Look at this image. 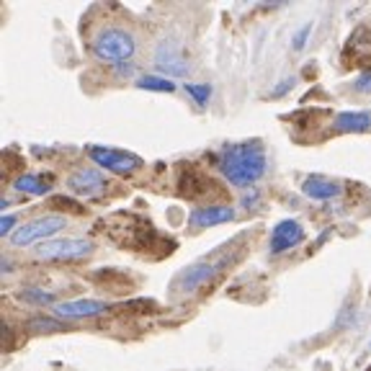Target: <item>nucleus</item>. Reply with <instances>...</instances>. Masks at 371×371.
<instances>
[{
    "instance_id": "1",
    "label": "nucleus",
    "mask_w": 371,
    "mask_h": 371,
    "mask_svg": "<svg viewBox=\"0 0 371 371\" xmlns=\"http://www.w3.org/2000/svg\"><path fill=\"white\" fill-rule=\"evenodd\" d=\"M219 171L232 186H253L268 171L266 147L258 139L243 145H227L219 155Z\"/></svg>"
},
{
    "instance_id": "2",
    "label": "nucleus",
    "mask_w": 371,
    "mask_h": 371,
    "mask_svg": "<svg viewBox=\"0 0 371 371\" xmlns=\"http://www.w3.org/2000/svg\"><path fill=\"white\" fill-rule=\"evenodd\" d=\"M91 52L101 62H129L137 55V39L129 28L106 26L93 37Z\"/></svg>"
},
{
    "instance_id": "3",
    "label": "nucleus",
    "mask_w": 371,
    "mask_h": 371,
    "mask_svg": "<svg viewBox=\"0 0 371 371\" xmlns=\"http://www.w3.org/2000/svg\"><path fill=\"white\" fill-rule=\"evenodd\" d=\"M88 157L98 168H106L111 173L119 175H127L142 168V157L135 153H124V150H114V147H103V145H91L88 147Z\"/></svg>"
},
{
    "instance_id": "4",
    "label": "nucleus",
    "mask_w": 371,
    "mask_h": 371,
    "mask_svg": "<svg viewBox=\"0 0 371 371\" xmlns=\"http://www.w3.org/2000/svg\"><path fill=\"white\" fill-rule=\"evenodd\" d=\"M93 243L91 240H78V237H67V240H46L37 248L39 261H78L91 255Z\"/></svg>"
},
{
    "instance_id": "5",
    "label": "nucleus",
    "mask_w": 371,
    "mask_h": 371,
    "mask_svg": "<svg viewBox=\"0 0 371 371\" xmlns=\"http://www.w3.org/2000/svg\"><path fill=\"white\" fill-rule=\"evenodd\" d=\"M67 219L64 217H55V214H46V217H39L34 222H26V225L16 227V232L10 235V243L21 248V245H31L39 243V240H46V237L57 235L60 230H64Z\"/></svg>"
},
{
    "instance_id": "6",
    "label": "nucleus",
    "mask_w": 371,
    "mask_h": 371,
    "mask_svg": "<svg viewBox=\"0 0 371 371\" xmlns=\"http://www.w3.org/2000/svg\"><path fill=\"white\" fill-rule=\"evenodd\" d=\"M155 67L160 73L173 75V78H186L191 73L189 57L183 55L181 44L173 42V39H163L160 44L155 46Z\"/></svg>"
},
{
    "instance_id": "7",
    "label": "nucleus",
    "mask_w": 371,
    "mask_h": 371,
    "mask_svg": "<svg viewBox=\"0 0 371 371\" xmlns=\"http://www.w3.org/2000/svg\"><path fill=\"white\" fill-rule=\"evenodd\" d=\"M225 266V261H217V263H209V261H199L189 266V268H183L175 281H173V289L178 291V294H191V291H196L199 286H204L207 281L214 279V273L219 271Z\"/></svg>"
},
{
    "instance_id": "8",
    "label": "nucleus",
    "mask_w": 371,
    "mask_h": 371,
    "mask_svg": "<svg viewBox=\"0 0 371 371\" xmlns=\"http://www.w3.org/2000/svg\"><path fill=\"white\" fill-rule=\"evenodd\" d=\"M67 189L78 193V196H85V199H91V196H101L103 191L109 189V181H106V175L96 168H80V171H75L70 178H67Z\"/></svg>"
},
{
    "instance_id": "9",
    "label": "nucleus",
    "mask_w": 371,
    "mask_h": 371,
    "mask_svg": "<svg viewBox=\"0 0 371 371\" xmlns=\"http://www.w3.org/2000/svg\"><path fill=\"white\" fill-rule=\"evenodd\" d=\"M304 240V227L297 219H281L279 225L271 230V240H268V250L271 253H286L291 248H297Z\"/></svg>"
},
{
    "instance_id": "10",
    "label": "nucleus",
    "mask_w": 371,
    "mask_h": 371,
    "mask_svg": "<svg viewBox=\"0 0 371 371\" xmlns=\"http://www.w3.org/2000/svg\"><path fill=\"white\" fill-rule=\"evenodd\" d=\"M106 302L101 299H75V302H60L55 304V315L62 320H80V317H96L106 312Z\"/></svg>"
},
{
    "instance_id": "11",
    "label": "nucleus",
    "mask_w": 371,
    "mask_h": 371,
    "mask_svg": "<svg viewBox=\"0 0 371 371\" xmlns=\"http://www.w3.org/2000/svg\"><path fill=\"white\" fill-rule=\"evenodd\" d=\"M235 219V209L225 207V204H214V207H199L189 214V225L191 227H214V225H225Z\"/></svg>"
},
{
    "instance_id": "12",
    "label": "nucleus",
    "mask_w": 371,
    "mask_h": 371,
    "mask_svg": "<svg viewBox=\"0 0 371 371\" xmlns=\"http://www.w3.org/2000/svg\"><path fill=\"white\" fill-rule=\"evenodd\" d=\"M302 193L315 201H327L340 196V186L335 181H330V178H325V175H309L302 183Z\"/></svg>"
},
{
    "instance_id": "13",
    "label": "nucleus",
    "mask_w": 371,
    "mask_h": 371,
    "mask_svg": "<svg viewBox=\"0 0 371 371\" xmlns=\"http://www.w3.org/2000/svg\"><path fill=\"white\" fill-rule=\"evenodd\" d=\"M338 132H356V135H361V132H369L371 129V111H340L338 117H335V124H333Z\"/></svg>"
},
{
    "instance_id": "14",
    "label": "nucleus",
    "mask_w": 371,
    "mask_h": 371,
    "mask_svg": "<svg viewBox=\"0 0 371 371\" xmlns=\"http://www.w3.org/2000/svg\"><path fill=\"white\" fill-rule=\"evenodd\" d=\"M13 189L21 191V193H31V196H44V193H49L52 186L46 181H42V175H37V173H24V175L16 178Z\"/></svg>"
},
{
    "instance_id": "15",
    "label": "nucleus",
    "mask_w": 371,
    "mask_h": 371,
    "mask_svg": "<svg viewBox=\"0 0 371 371\" xmlns=\"http://www.w3.org/2000/svg\"><path fill=\"white\" fill-rule=\"evenodd\" d=\"M139 91H153V93H175V83L171 78H157V75H142L137 80Z\"/></svg>"
},
{
    "instance_id": "16",
    "label": "nucleus",
    "mask_w": 371,
    "mask_h": 371,
    "mask_svg": "<svg viewBox=\"0 0 371 371\" xmlns=\"http://www.w3.org/2000/svg\"><path fill=\"white\" fill-rule=\"evenodd\" d=\"M28 333H67V325L62 320H52V317H31L28 320Z\"/></svg>"
},
{
    "instance_id": "17",
    "label": "nucleus",
    "mask_w": 371,
    "mask_h": 371,
    "mask_svg": "<svg viewBox=\"0 0 371 371\" xmlns=\"http://www.w3.org/2000/svg\"><path fill=\"white\" fill-rule=\"evenodd\" d=\"M19 299L21 302H28V304H37V307H44V304H55L57 294L55 291H44V289H21Z\"/></svg>"
},
{
    "instance_id": "18",
    "label": "nucleus",
    "mask_w": 371,
    "mask_h": 371,
    "mask_svg": "<svg viewBox=\"0 0 371 371\" xmlns=\"http://www.w3.org/2000/svg\"><path fill=\"white\" fill-rule=\"evenodd\" d=\"M183 88H186V93H189L199 106H207L209 98H212V93H214V88H212L209 83H186Z\"/></svg>"
},
{
    "instance_id": "19",
    "label": "nucleus",
    "mask_w": 371,
    "mask_h": 371,
    "mask_svg": "<svg viewBox=\"0 0 371 371\" xmlns=\"http://www.w3.org/2000/svg\"><path fill=\"white\" fill-rule=\"evenodd\" d=\"M353 320H356V304H353V299H348L343 307H340L338 317H335L333 330H348L353 325Z\"/></svg>"
},
{
    "instance_id": "20",
    "label": "nucleus",
    "mask_w": 371,
    "mask_h": 371,
    "mask_svg": "<svg viewBox=\"0 0 371 371\" xmlns=\"http://www.w3.org/2000/svg\"><path fill=\"white\" fill-rule=\"evenodd\" d=\"M309 34H312V21L294 31V37H291V46H294V52H302V49H304V44H307Z\"/></svg>"
},
{
    "instance_id": "21",
    "label": "nucleus",
    "mask_w": 371,
    "mask_h": 371,
    "mask_svg": "<svg viewBox=\"0 0 371 371\" xmlns=\"http://www.w3.org/2000/svg\"><path fill=\"white\" fill-rule=\"evenodd\" d=\"M353 91L356 93H371V70L361 73L356 80H353Z\"/></svg>"
},
{
    "instance_id": "22",
    "label": "nucleus",
    "mask_w": 371,
    "mask_h": 371,
    "mask_svg": "<svg viewBox=\"0 0 371 371\" xmlns=\"http://www.w3.org/2000/svg\"><path fill=\"white\" fill-rule=\"evenodd\" d=\"M16 217L13 214H3V219H0V235H13L16 230Z\"/></svg>"
},
{
    "instance_id": "23",
    "label": "nucleus",
    "mask_w": 371,
    "mask_h": 371,
    "mask_svg": "<svg viewBox=\"0 0 371 371\" xmlns=\"http://www.w3.org/2000/svg\"><path fill=\"white\" fill-rule=\"evenodd\" d=\"M291 85H294V78H284V80L279 83V88H273L271 91V98H281L284 93L291 91Z\"/></svg>"
},
{
    "instance_id": "24",
    "label": "nucleus",
    "mask_w": 371,
    "mask_h": 371,
    "mask_svg": "<svg viewBox=\"0 0 371 371\" xmlns=\"http://www.w3.org/2000/svg\"><path fill=\"white\" fill-rule=\"evenodd\" d=\"M258 201H261V191L253 189L250 193H245V196H243V207L245 209H255V207H258Z\"/></svg>"
}]
</instances>
